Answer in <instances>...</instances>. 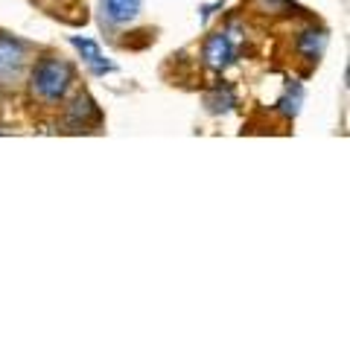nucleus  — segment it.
Here are the masks:
<instances>
[{
    "label": "nucleus",
    "instance_id": "obj_1",
    "mask_svg": "<svg viewBox=\"0 0 350 350\" xmlns=\"http://www.w3.org/2000/svg\"><path fill=\"white\" fill-rule=\"evenodd\" d=\"M70 79H73L70 64H64L59 59H44V62H38L36 73H32V88L38 91V96L56 103V100H62V96H64V91L70 88Z\"/></svg>",
    "mask_w": 350,
    "mask_h": 350
},
{
    "label": "nucleus",
    "instance_id": "obj_2",
    "mask_svg": "<svg viewBox=\"0 0 350 350\" xmlns=\"http://www.w3.org/2000/svg\"><path fill=\"white\" fill-rule=\"evenodd\" d=\"M231 59H234V44H231V38H228L225 32H216V36L207 38V44H204V62L211 64L213 70L228 68Z\"/></svg>",
    "mask_w": 350,
    "mask_h": 350
},
{
    "label": "nucleus",
    "instance_id": "obj_3",
    "mask_svg": "<svg viewBox=\"0 0 350 350\" xmlns=\"http://www.w3.org/2000/svg\"><path fill=\"white\" fill-rule=\"evenodd\" d=\"M21 64H24V44L0 36V76L18 70Z\"/></svg>",
    "mask_w": 350,
    "mask_h": 350
},
{
    "label": "nucleus",
    "instance_id": "obj_4",
    "mask_svg": "<svg viewBox=\"0 0 350 350\" xmlns=\"http://www.w3.org/2000/svg\"><path fill=\"white\" fill-rule=\"evenodd\" d=\"M105 15L114 21V24H123V21H131L140 12V0H103Z\"/></svg>",
    "mask_w": 350,
    "mask_h": 350
},
{
    "label": "nucleus",
    "instance_id": "obj_5",
    "mask_svg": "<svg viewBox=\"0 0 350 350\" xmlns=\"http://www.w3.org/2000/svg\"><path fill=\"white\" fill-rule=\"evenodd\" d=\"M73 47L82 53L85 56V62L94 68V73H105V70H114L111 64H108L105 59H103V53H100V47H96L94 41H88V38H73Z\"/></svg>",
    "mask_w": 350,
    "mask_h": 350
},
{
    "label": "nucleus",
    "instance_id": "obj_6",
    "mask_svg": "<svg viewBox=\"0 0 350 350\" xmlns=\"http://www.w3.org/2000/svg\"><path fill=\"white\" fill-rule=\"evenodd\" d=\"M88 120H100V108L94 105V100L91 96H79L73 105H70V123H88Z\"/></svg>",
    "mask_w": 350,
    "mask_h": 350
},
{
    "label": "nucleus",
    "instance_id": "obj_7",
    "mask_svg": "<svg viewBox=\"0 0 350 350\" xmlns=\"http://www.w3.org/2000/svg\"><path fill=\"white\" fill-rule=\"evenodd\" d=\"M324 44H327V38H324V32H315V29H306L304 36L298 38V50L304 53L306 59H319L321 56V50H324Z\"/></svg>",
    "mask_w": 350,
    "mask_h": 350
}]
</instances>
